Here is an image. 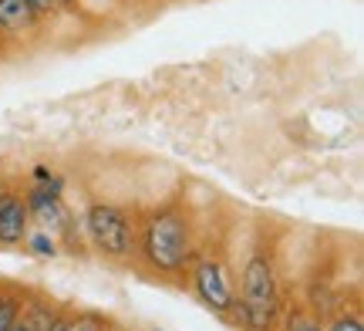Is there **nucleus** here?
<instances>
[{"label": "nucleus", "instance_id": "2eb2a0df", "mask_svg": "<svg viewBox=\"0 0 364 331\" xmlns=\"http://www.w3.org/2000/svg\"><path fill=\"white\" fill-rule=\"evenodd\" d=\"M7 331H31V325H27V321H14Z\"/></svg>", "mask_w": 364, "mask_h": 331}, {"label": "nucleus", "instance_id": "f3484780", "mask_svg": "<svg viewBox=\"0 0 364 331\" xmlns=\"http://www.w3.org/2000/svg\"><path fill=\"white\" fill-rule=\"evenodd\" d=\"M156 331H159V328H156Z\"/></svg>", "mask_w": 364, "mask_h": 331}, {"label": "nucleus", "instance_id": "f8f14e48", "mask_svg": "<svg viewBox=\"0 0 364 331\" xmlns=\"http://www.w3.org/2000/svg\"><path fill=\"white\" fill-rule=\"evenodd\" d=\"M48 331H71V321H68V318H54L51 325H48Z\"/></svg>", "mask_w": 364, "mask_h": 331}, {"label": "nucleus", "instance_id": "f257e3e1", "mask_svg": "<svg viewBox=\"0 0 364 331\" xmlns=\"http://www.w3.org/2000/svg\"><path fill=\"white\" fill-rule=\"evenodd\" d=\"M145 257L159 270H179L189 257V230L179 216L172 213H156L145 226Z\"/></svg>", "mask_w": 364, "mask_h": 331}, {"label": "nucleus", "instance_id": "0eeeda50", "mask_svg": "<svg viewBox=\"0 0 364 331\" xmlns=\"http://www.w3.org/2000/svg\"><path fill=\"white\" fill-rule=\"evenodd\" d=\"M31 210H38V216L44 224H65V210H61L58 196L44 193V189H34V193H31Z\"/></svg>", "mask_w": 364, "mask_h": 331}, {"label": "nucleus", "instance_id": "6e6552de", "mask_svg": "<svg viewBox=\"0 0 364 331\" xmlns=\"http://www.w3.org/2000/svg\"><path fill=\"white\" fill-rule=\"evenodd\" d=\"M17 311H21V305L14 298H0V331H7L17 321Z\"/></svg>", "mask_w": 364, "mask_h": 331}, {"label": "nucleus", "instance_id": "20e7f679", "mask_svg": "<svg viewBox=\"0 0 364 331\" xmlns=\"http://www.w3.org/2000/svg\"><path fill=\"white\" fill-rule=\"evenodd\" d=\"M196 291H199V298H203L209 308H216V311L233 308V294H230L226 274H223V267L216 264V261H203V264L196 267Z\"/></svg>", "mask_w": 364, "mask_h": 331}, {"label": "nucleus", "instance_id": "9d476101", "mask_svg": "<svg viewBox=\"0 0 364 331\" xmlns=\"http://www.w3.org/2000/svg\"><path fill=\"white\" fill-rule=\"evenodd\" d=\"M331 331H364V325L358 318H348V315H344V318H338L331 325Z\"/></svg>", "mask_w": 364, "mask_h": 331}, {"label": "nucleus", "instance_id": "7ed1b4c3", "mask_svg": "<svg viewBox=\"0 0 364 331\" xmlns=\"http://www.w3.org/2000/svg\"><path fill=\"white\" fill-rule=\"evenodd\" d=\"M88 233L95 240V247L112 257H125L132 251V226L125 220V213H118L115 206H91L88 210Z\"/></svg>", "mask_w": 364, "mask_h": 331}, {"label": "nucleus", "instance_id": "39448f33", "mask_svg": "<svg viewBox=\"0 0 364 331\" xmlns=\"http://www.w3.org/2000/svg\"><path fill=\"white\" fill-rule=\"evenodd\" d=\"M27 233V206L14 193H0V243H21Z\"/></svg>", "mask_w": 364, "mask_h": 331}, {"label": "nucleus", "instance_id": "dca6fc26", "mask_svg": "<svg viewBox=\"0 0 364 331\" xmlns=\"http://www.w3.org/2000/svg\"><path fill=\"white\" fill-rule=\"evenodd\" d=\"M61 4H71V0H61Z\"/></svg>", "mask_w": 364, "mask_h": 331}, {"label": "nucleus", "instance_id": "1a4fd4ad", "mask_svg": "<svg viewBox=\"0 0 364 331\" xmlns=\"http://www.w3.org/2000/svg\"><path fill=\"white\" fill-rule=\"evenodd\" d=\"M27 243H31V251L38 253V257H54V253H58V247H54V240L48 237V233H34Z\"/></svg>", "mask_w": 364, "mask_h": 331}, {"label": "nucleus", "instance_id": "4468645a", "mask_svg": "<svg viewBox=\"0 0 364 331\" xmlns=\"http://www.w3.org/2000/svg\"><path fill=\"white\" fill-rule=\"evenodd\" d=\"M27 4H31V7H34V11H44V7H51L54 0H27Z\"/></svg>", "mask_w": 364, "mask_h": 331}, {"label": "nucleus", "instance_id": "9b49d317", "mask_svg": "<svg viewBox=\"0 0 364 331\" xmlns=\"http://www.w3.org/2000/svg\"><path fill=\"white\" fill-rule=\"evenodd\" d=\"M287 331H321V328H317L314 321H307V318H290Z\"/></svg>", "mask_w": 364, "mask_h": 331}, {"label": "nucleus", "instance_id": "423d86ee", "mask_svg": "<svg viewBox=\"0 0 364 331\" xmlns=\"http://www.w3.org/2000/svg\"><path fill=\"white\" fill-rule=\"evenodd\" d=\"M34 21V7L27 0H0V27H27Z\"/></svg>", "mask_w": 364, "mask_h": 331}, {"label": "nucleus", "instance_id": "ddd939ff", "mask_svg": "<svg viewBox=\"0 0 364 331\" xmlns=\"http://www.w3.org/2000/svg\"><path fill=\"white\" fill-rule=\"evenodd\" d=\"M71 331H102V328H98V321H78V328Z\"/></svg>", "mask_w": 364, "mask_h": 331}, {"label": "nucleus", "instance_id": "f03ea898", "mask_svg": "<svg viewBox=\"0 0 364 331\" xmlns=\"http://www.w3.org/2000/svg\"><path fill=\"white\" fill-rule=\"evenodd\" d=\"M277 301V284H273V267L267 257H253L243 270V318L253 328L270 325V311Z\"/></svg>", "mask_w": 364, "mask_h": 331}]
</instances>
